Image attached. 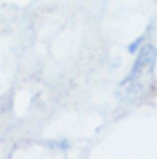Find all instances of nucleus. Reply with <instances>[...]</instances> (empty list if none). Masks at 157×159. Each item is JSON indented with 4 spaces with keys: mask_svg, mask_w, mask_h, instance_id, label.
Masks as SVG:
<instances>
[{
    "mask_svg": "<svg viewBox=\"0 0 157 159\" xmlns=\"http://www.w3.org/2000/svg\"><path fill=\"white\" fill-rule=\"evenodd\" d=\"M155 65H157V51L151 43H147L139 52L133 54V65L119 85V93L123 95V99H129V101L141 99L151 89Z\"/></svg>",
    "mask_w": 157,
    "mask_h": 159,
    "instance_id": "obj_1",
    "label": "nucleus"
},
{
    "mask_svg": "<svg viewBox=\"0 0 157 159\" xmlns=\"http://www.w3.org/2000/svg\"><path fill=\"white\" fill-rule=\"evenodd\" d=\"M147 43H149V32H143L141 36H137V39H135L133 43H131L129 47H127V52H129V54H135V52H139V51H141V48L145 47Z\"/></svg>",
    "mask_w": 157,
    "mask_h": 159,
    "instance_id": "obj_2",
    "label": "nucleus"
}]
</instances>
